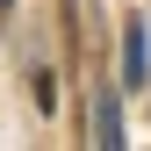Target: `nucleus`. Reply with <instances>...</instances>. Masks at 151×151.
<instances>
[{
	"instance_id": "nucleus-1",
	"label": "nucleus",
	"mask_w": 151,
	"mask_h": 151,
	"mask_svg": "<svg viewBox=\"0 0 151 151\" xmlns=\"http://www.w3.org/2000/svg\"><path fill=\"white\" fill-rule=\"evenodd\" d=\"M122 86L144 93V14H129V22H122Z\"/></svg>"
},
{
	"instance_id": "nucleus-2",
	"label": "nucleus",
	"mask_w": 151,
	"mask_h": 151,
	"mask_svg": "<svg viewBox=\"0 0 151 151\" xmlns=\"http://www.w3.org/2000/svg\"><path fill=\"white\" fill-rule=\"evenodd\" d=\"M93 144H101V151H115V144H122V115H115V101H108V93L93 101Z\"/></svg>"
},
{
	"instance_id": "nucleus-3",
	"label": "nucleus",
	"mask_w": 151,
	"mask_h": 151,
	"mask_svg": "<svg viewBox=\"0 0 151 151\" xmlns=\"http://www.w3.org/2000/svg\"><path fill=\"white\" fill-rule=\"evenodd\" d=\"M0 7H14V0H0Z\"/></svg>"
}]
</instances>
